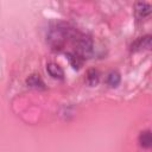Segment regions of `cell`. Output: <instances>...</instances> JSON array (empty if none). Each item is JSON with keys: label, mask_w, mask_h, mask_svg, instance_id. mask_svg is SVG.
<instances>
[{"label": "cell", "mask_w": 152, "mask_h": 152, "mask_svg": "<svg viewBox=\"0 0 152 152\" xmlns=\"http://www.w3.org/2000/svg\"><path fill=\"white\" fill-rule=\"evenodd\" d=\"M74 31L71 28H66L65 26L62 25H57L55 27H51L49 33H48V40L52 46H57L61 48L64 42L68 38L74 37Z\"/></svg>", "instance_id": "cell-1"}, {"label": "cell", "mask_w": 152, "mask_h": 152, "mask_svg": "<svg viewBox=\"0 0 152 152\" xmlns=\"http://www.w3.org/2000/svg\"><path fill=\"white\" fill-rule=\"evenodd\" d=\"M151 12V6L148 4H145V2H139L135 6V13L139 18H144L146 15H148Z\"/></svg>", "instance_id": "cell-4"}, {"label": "cell", "mask_w": 152, "mask_h": 152, "mask_svg": "<svg viewBox=\"0 0 152 152\" xmlns=\"http://www.w3.org/2000/svg\"><path fill=\"white\" fill-rule=\"evenodd\" d=\"M26 84L31 88H44V82L39 75H31L26 80Z\"/></svg>", "instance_id": "cell-5"}, {"label": "cell", "mask_w": 152, "mask_h": 152, "mask_svg": "<svg viewBox=\"0 0 152 152\" xmlns=\"http://www.w3.org/2000/svg\"><path fill=\"white\" fill-rule=\"evenodd\" d=\"M68 58H69V62L72 65V68H75V69L81 68V65L83 63V58H81L78 55H76L75 52L74 53H68Z\"/></svg>", "instance_id": "cell-8"}, {"label": "cell", "mask_w": 152, "mask_h": 152, "mask_svg": "<svg viewBox=\"0 0 152 152\" xmlns=\"http://www.w3.org/2000/svg\"><path fill=\"white\" fill-rule=\"evenodd\" d=\"M46 70L50 74V76H52L53 78H63V76H64L63 69L56 63H49L46 65Z\"/></svg>", "instance_id": "cell-3"}, {"label": "cell", "mask_w": 152, "mask_h": 152, "mask_svg": "<svg viewBox=\"0 0 152 152\" xmlns=\"http://www.w3.org/2000/svg\"><path fill=\"white\" fill-rule=\"evenodd\" d=\"M107 83L110 87H116L120 83V74L116 71H110L107 76Z\"/></svg>", "instance_id": "cell-9"}, {"label": "cell", "mask_w": 152, "mask_h": 152, "mask_svg": "<svg viewBox=\"0 0 152 152\" xmlns=\"http://www.w3.org/2000/svg\"><path fill=\"white\" fill-rule=\"evenodd\" d=\"M150 42H151V36H145V37L139 38V40H137L134 45H132V48L134 46V50H140L141 48L145 49L150 46Z\"/></svg>", "instance_id": "cell-7"}, {"label": "cell", "mask_w": 152, "mask_h": 152, "mask_svg": "<svg viewBox=\"0 0 152 152\" xmlns=\"http://www.w3.org/2000/svg\"><path fill=\"white\" fill-rule=\"evenodd\" d=\"M87 82L90 86H95L99 82V72L95 69H91V70L88 71V74H87Z\"/></svg>", "instance_id": "cell-10"}, {"label": "cell", "mask_w": 152, "mask_h": 152, "mask_svg": "<svg viewBox=\"0 0 152 152\" xmlns=\"http://www.w3.org/2000/svg\"><path fill=\"white\" fill-rule=\"evenodd\" d=\"M139 142L142 147H150L152 144V137L150 131H144L139 135Z\"/></svg>", "instance_id": "cell-6"}, {"label": "cell", "mask_w": 152, "mask_h": 152, "mask_svg": "<svg viewBox=\"0 0 152 152\" xmlns=\"http://www.w3.org/2000/svg\"><path fill=\"white\" fill-rule=\"evenodd\" d=\"M75 53L78 55L81 58H87L93 52V40L90 37L80 34L77 38H75Z\"/></svg>", "instance_id": "cell-2"}]
</instances>
